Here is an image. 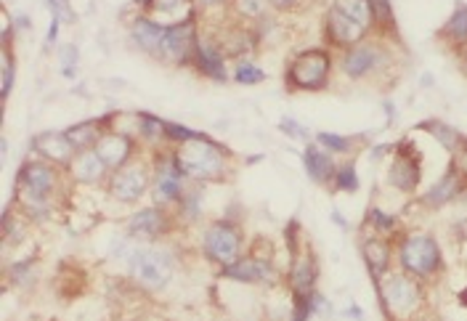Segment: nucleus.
<instances>
[{
    "label": "nucleus",
    "instance_id": "obj_1",
    "mask_svg": "<svg viewBox=\"0 0 467 321\" xmlns=\"http://www.w3.org/2000/svg\"><path fill=\"white\" fill-rule=\"evenodd\" d=\"M173 159L186 180L194 183H221L231 172V151L221 141H213L207 133L173 146Z\"/></svg>",
    "mask_w": 467,
    "mask_h": 321
},
{
    "label": "nucleus",
    "instance_id": "obj_2",
    "mask_svg": "<svg viewBox=\"0 0 467 321\" xmlns=\"http://www.w3.org/2000/svg\"><path fill=\"white\" fill-rule=\"evenodd\" d=\"M61 167L43 157L24 159L16 172V194H19V210L27 218L43 220L51 212V196L58 188Z\"/></svg>",
    "mask_w": 467,
    "mask_h": 321
},
{
    "label": "nucleus",
    "instance_id": "obj_3",
    "mask_svg": "<svg viewBox=\"0 0 467 321\" xmlns=\"http://www.w3.org/2000/svg\"><path fill=\"white\" fill-rule=\"evenodd\" d=\"M332 74V53L327 48H308L290 58L284 82L290 90H324Z\"/></svg>",
    "mask_w": 467,
    "mask_h": 321
},
{
    "label": "nucleus",
    "instance_id": "obj_4",
    "mask_svg": "<svg viewBox=\"0 0 467 321\" xmlns=\"http://www.w3.org/2000/svg\"><path fill=\"white\" fill-rule=\"evenodd\" d=\"M399 263H401V271L415 276V279H433L436 273L444 271L441 247L425 231H415V233H407L401 239V244H399Z\"/></svg>",
    "mask_w": 467,
    "mask_h": 321
},
{
    "label": "nucleus",
    "instance_id": "obj_5",
    "mask_svg": "<svg viewBox=\"0 0 467 321\" xmlns=\"http://www.w3.org/2000/svg\"><path fill=\"white\" fill-rule=\"evenodd\" d=\"M202 37V27H199V11L191 8L189 13H183L181 19L170 21L165 29V40L160 48V61L170 64V66H186L194 58L197 42Z\"/></svg>",
    "mask_w": 467,
    "mask_h": 321
},
{
    "label": "nucleus",
    "instance_id": "obj_6",
    "mask_svg": "<svg viewBox=\"0 0 467 321\" xmlns=\"http://www.w3.org/2000/svg\"><path fill=\"white\" fill-rule=\"evenodd\" d=\"M205 257L221 268L234 265L242 255H245V239L237 223L231 220H213L205 231H202V241H199Z\"/></svg>",
    "mask_w": 467,
    "mask_h": 321
},
{
    "label": "nucleus",
    "instance_id": "obj_7",
    "mask_svg": "<svg viewBox=\"0 0 467 321\" xmlns=\"http://www.w3.org/2000/svg\"><path fill=\"white\" fill-rule=\"evenodd\" d=\"M128 268L130 276L146 287V289H165L173 279L175 271V260L170 255V249L162 247H141L133 249V255L128 257Z\"/></svg>",
    "mask_w": 467,
    "mask_h": 321
},
{
    "label": "nucleus",
    "instance_id": "obj_8",
    "mask_svg": "<svg viewBox=\"0 0 467 321\" xmlns=\"http://www.w3.org/2000/svg\"><path fill=\"white\" fill-rule=\"evenodd\" d=\"M391 61V53L383 40H362L351 48L343 50V74L351 80H367L372 74H380L385 64Z\"/></svg>",
    "mask_w": 467,
    "mask_h": 321
},
{
    "label": "nucleus",
    "instance_id": "obj_9",
    "mask_svg": "<svg viewBox=\"0 0 467 321\" xmlns=\"http://www.w3.org/2000/svg\"><path fill=\"white\" fill-rule=\"evenodd\" d=\"M149 188H152V167L138 159L128 162L120 170H112L106 180V194L122 204L138 202Z\"/></svg>",
    "mask_w": 467,
    "mask_h": 321
},
{
    "label": "nucleus",
    "instance_id": "obj_10",
    "mask_svg": "<svg viewBox=\"0 0 467 321\" xmlns=\"http://www.w3.org/2000/svg\"><path fill=\"white\" fill-rule=\"evenodd\" d=\"M380 300L385 302L391 316H409L420 305L423 294H420V287H417L415 276L401 271V273H385L383 276Z\"/></svg>",
    "mask_w": 467,
    "mask_h": 321
},
{
    "label": "nucleus",
    "instance_id": "obj_11",
    "mask_svg": "<svg viewBox=\"0 0 467 321\" xmlns=\"http://www.w3.org/2000/svg\"><path fill=\"white\" fill-rule=\"evenodd\" d=\"M183 180H186V175L175 164L173 151L157 157V162L152 164V194H154V202L162 204V207H175L181 202V196L186 194V183Z\"/></svg>",
    "mask_w": 467,
    "mask_h": 321
},
{
    "label": "nucleus",
    "instance_id": "obj_12",
    "mask_svg": "<svg viewBox=\"0 0 467 321\" xmlns=\"http://www.w3.org/2000/svg\"><path fill=\"white\" fill-rule=\"evenodd\" d=\"M170 207H162V204H149V207H141L138 212H133L128 218V236L130 239H141V241H157L160 236H165L170 231Z\"/></svg>",
    "mask_w": 467,
    "mask_h": 321
},
{
    "label": "nucleus",
    "instance_id": "obj_13",
    "mask_svg": "<svg viewBox=\"0 0 467 321\" xmlns=\"http://www.w3.org/2000/svg\"><path fill=\"white\" fill-rule=\"evenodd\" d=\"M420 180H423V167H420L417 151L412 149V143H399L396 157L388 167V186H393L404 194H412V191H417Z\"/></svg>",
    "mask_w": 467,
    "mask_h": 321
},
{
    "label": "nucleus",
    "instance_id": "obj_14",
    "mask_svg": "<svg viewBox=\"0 0 467 321\" xmlns=\"http://www.w3.org/2000/svg\"><path fill=\"white\" fill-rule=\"evenodd\" d=\"M324 40L330 42V45H335V48H351V45H356V42H362V40H367V34H370V29L367 27H362V24H356L354 19H348L346 13H340L335 5H330L327 8V13H324Z\"/></svg>",
    "mask_w": 467,
    "mask_h": 321
},
{
    "label": "nucleus",
    "instance_id": "obj_15",
    "mask_svg": "<svg viewBox=\"0 0 467 321\" xmlns=\"http://www.w3.org/2000/svg\"><path fill=\"white\" fill-rule=\"evenodd\" d=\"M165 29H167V24H162L160 19L144 13V11H138L128 24V37H130L133 48L157 58L160 48H162V40H165Z\"/></svg>",
    "mask_w": 467,
    "mask_h": 321
},
{
    "label": "nucleus",
    "instance_id": "obj_16",
    "mask_svg": "<svg viewBox=\"0 0 467 321\" xmlns=\"http://www.w3.org/2000/svg\"><path fill=\"white\" fill-rule=\"evenodd\" d=\"M191 66L207 77V80H215V82H226L229 80V66H226V53L221 50V45L210 37H199L197 42V50H194V58H191Z\"/></svg>",
    "mask_w": 467,
    "mask_h": 321
},
{
    "label": "nucleus",
    "instance_id": "obj_17",
    "mask_svg": "<svg viewBox=\"0 0 467 321\" xmlns=\"http://www.w3.org/2000/svg\"><path fill=\"white\" fill-rule=\"evenodd\" d=\"M136 141L138 138H130V135H122V133L106 127L104 135L98 138V143L93 149H96V154L104 159V164L109 170H120L128 162H133V157H136Z\"/></svg>",
    "mask_w": 467,
    "mask_h": 321
},
{
    "label": "nucleus",
    "instance_id": "obj_18",
    "mask_svg": "<svg viewBox=\"0 0 467 321\" xmlns=\"http://www.w3.org/2000/svg\"><path fill=\"white\" fill-rule=\"evenodd\" d=\"M316 279H319V263L316 255L311 249H298L292 255L290 263V287L295 292V297H311L316 289Z\"/></svg>",
    "mask_w": 467,
    "mask_h": 321
},
{
    "label": "nucleus",
    "instance_id": "obj_19",
    "mask_svg": "<svg viewBox=\"0 0 467 321\" xmlns=\"http://www.w3.org/2000/svg\"><path fill=\"white\" fill-rule=\"evenodd\" d=\"M66 172L72 175L74 183L80 186H98V183H106L109 180V167L104 164V159L96 154V149H85V151H77L72 164L66 167Z\"/></svg>",
    "mask_w": 467,
    "mask_h": 321
},
{
    "label": "nucleus",
    "instance_id": "obj_20",
    "mask_svg": "<svg viewBox=\"0 0 467 321\" xmlns=\"http://www.w3.org/2000/svg\"><path fill=\"white\" fill-rule=\"evenodd\" d=\"M32 149L37 151V157L53 162V164L61 167V170H66V167L72 164L74 154H77V149L66 141L64 130H48V133H40V135L35 138Z\"/></svg>",
    "mask_w": 467,
    "mask_h": 321
},
{
    "label": "nucleus",
    "instance_id": "obj_21",
    "mask_svg": "<svg viewBox=\"0 0 467 321\" xmlns=\"http://www.w3.org/2000/svg\"><path fill=\"white\" fill-rule=\"evenodd\" d=\"M223 273L234 281H245V284H261V281H271L276 276L274 260L261 257V255H242L234 265L223 268Z\"/></svg>",
    "mask_w": 467,
    "mask_h": 321
},
{
    "label": "nucleus",
    "instance_id": "obj_22",
    "mask_svg": "<svg viewBox=\"0 0 467 321\" xmlns=\"http://www.w3.org/2000/svg\"><path fill=\"white\" fill-rule=\"evenodd\" d=\"M465 188L467 178L463 175V170L457 167V162H452L449 170L441 175V180L428 188V194L423 196V204H428V207H444V204L455 202Z\"/></svg>",
    "mask_w": 467,
    "mask_h": 321
},
{
    "label": "nucleus",
    "instance_id": "obj_23",
    "mask_svg": "<svg viewBox=\"0 0 467 321\" xmlns=\"http://www.w3.org/2000/svg\"><path fill=\"white\" fill-rule=\"evenodd\" d=\"M303 167H306L308 178H311L314 183H319V186L332 183V180H335V172H338V162L330 157L327 149H322V146H316V143H311V146L306 149V154H303Z\"/></svg>",
    "mask_w": 467,
    "mask_h": 321
},
{
    "label": "nucleus",
    "instance_id": "obj_24",
    "mask_svg": "<svg viewBox=\"0 0 467 321\" xmlns=\"http://www.w3.org/2000/svg\"><path fill=\"white\" fill-rule=\"evenodd\" d=\"M362 255H364V263H367V268H370V273H372L375 279H380V276H385V273L391 271L393 252H391V244H388L380 233L364 239Z\"/></svg>",
    "mask_w": 467,
    "mask_h": 321
},
{
    "label": "nucleus",
    "instance_id": "obj_25",
    "mask_svg": "<svg viewBox=\"0 0 467 321\" xmlns=\"http://www.w3.org/2000/svg\"><path fill=\"white\" fill-rule=\"evenodd\" d=\"M106 130V117L101 119H85V122H77V125H69L64 130L66 141L77 149V151H85V149H93L98 143V138L104 135Z\"/></svg>",
    "mask_w": 467,
    "mask_h": 321
},
{
    "label": "nucleus",
    "instance_id": "obj_26",
    "mask_svg": "<svg viewBox=\"0 0 467 321\" xmlns=\"http://www.w3.org/2000/svg\"><path fill=\"white\" fill-rule=\"evenodd\" d=\"M229 11H231V19H237V21H242L247 27H255L263 19L274 16L269 0H231Z\"/></svg>",
    "mask_w": 467,
    "mask_h": 321
},
{
    "label": "nucleus",
    "instance_id": "obj_27",
    "mask_svg": "<svg viewBox=\"0 0 467 321\" xmlns=\"http://www.w3.org/2000/svg\"><path fill=\"white\" fill-rule=\"evenodd\" d=\"M439 34H441V40L452 42L455 48H467V3L455 5L452 16L444 21Z\"/></svg>",
    "mask_w": 467,
    "mask_h": 321
},
{
    "label": "nucleus",
    "instance_id": "obj_28",
    "mask_svg": "<svg viewBox=\"0 0 467 321\" xmlns=\"http://www.w3.org/2000/svg\"><path fill=\"white\" fill-rule=\"evenodd\" d=\"M420 130H425V133H431L441 146H447L452 154H457L460 151V146L465 143V138H463V133L460 130H455L452 125H447L444 119H428V122H420L417 125Z\"/></svg>",
    "mask_w": 467,
    "mask_h": 321
},
{
    "label": "nucleus",
    "instance_id": "obj_29",
    "mask_svg": "<svg viewBox=\"0 0 467 321\" xmlns=\"http://www.w3.org/2000/svg\"><path fill=\"white\" fill-rule=\"evenodd\" d=\"M372 29H377L380 37H396L399 34V24H396L391 0H372Z\"/></svg>",
    "mask_w": 467,
    "mask_h": 321
},
{
    "label": "nucleus",
    "instance_id": "obj_30",
    "mask_svg": "<svg viewBox=\"0 0 467 321\" xmlns=\"http://www.w3.org/2000/svg\"><path fill=\"white\" fill-rule=\"evenodd\" d=\"M138 119H141V125H138V141H146V143H167V133H165V127H167V122L165 119H160V117H154V114H146V111H138Z\"/></svg>",
    "mask_w": 467,
    "mask_h": 321
},
{
    "label": "nucleus",
    "instance_id": "obj_31",
    "mask_svg": "<svg viewBox=\"0 0 467 321\" xmlns=\"http://www.w3.org/2000/svg\"><path fill=\"white\" fill-rule=\"evenodd\" d=\"M332 5L372 32V0H332Z\"/></svg>",
    "mask_w": 467,
    "mask_h": 321
},
{
    "label": "nucleus",
    "instance_id": "obj_32",
    "mask_svg": "<svg viewBox=\"0 0 467 321\" xmlns=\"http://www.w3.org/2000/svg\"><path fill=\"white\" fill-rule=\"evenodd\" d=\"M316 141H319V146L322 149H327V151H335V154H354L359 146H362V141L359 138H351V135H338V133H319L316 135Z\"/></svg>",
    "mask_w": 467,
    "mask_h": 321
},
{
    "label": "nucleus",
    "instance_id": "obj_33",
    "mask_svg": "<svg viewBox=\"0 0 467 321\" xmlns=\"http://www.w3.org/2000/svg\"><path fill=\"white\" fill-rule=\"evenodd\" d=\"M231 77H234V82H239V85H258V82L266 80V72H263L261 66H255V61L242 58V61H237Z\"/></svg>",
    "mask_w": 467,
    "mask_h": 321
},
{
    "label": "nucleus",
    "instance_id": "obj_34",
    "mask_svg": "<svg viewBox=\"0 0 467 321\" xmlns=\"http://www.w3.org/2000/svg\"><path fill=\"white\" fill-rule=\"evenodd\" d=\"M335 188L338 191H348V194H354L356 188H359V172H356V164L354 162H343V164H338V172H335Z\"/></svg>",
    "mask_w": 467,
    "mask_h": 321
},
{
    "label": "nucleus",
    "instance_id": "obj_35",
    "mask_svg": "<svg viewBox=\"0 0 467 321\" xmlns=\"http://www.w3.org/2000/svg\"><path fill=\"white\" fill-rule=\"evenodd\" d=\"M58 64H61L64 77H74L77 64H80V48H77L74 42H64V45L58 48Z\"/></svg>",
    "mask_w": 467,
    "mask_h": 321
},
{
    "label": "nucleus",
    "instance_id": "obj_36",
    "mask_svg": "<svg viewBox=\"0 0 467 321\" xmlns=\"http://www.w3.org/2000/svg\"><path fill=\"white\" fill-rule=\"evenodd\" d=\"M165 133H167V143H173V146H181V143H186V141H194V138L205 135V133H199V130H191V127H186V125H178V122H167Z\"/></svg>",
    "mask_w": 467,
    "mask_h": 321
},
{
    "label": "nucleus",
    "instance_id": "obj_37",
    "mask_svg": "<svg viewBox=\"0 0 467 321\" xmlns=\"http://www.w3.org/2000/svg\"><path fill=\"white\" fill-rule=\"evenodd\" d=\"M367 223L383 236V231H393V225H396V218L393 215H388V212H383L380 207H372L370 210V215H367Z\"/></svg>",
    "mask_w": 467,
    "mask_h": 321
},
{
    "label": "nucleus",
    "instance_id": "obj_38",
    "mask_svg": "<svg viewBox=\"0 0 467 321\" xmlns=\"http://www.w3.org/2000/svg\"><path fill=\"white\" fill-rule=\"evenodd\" d=\"M51 16L61 19V24H72L74 21V8H72V0H45Z\"/></svg>",
    "mask_w": 467,
    "mask_h": 321
},
{
    "label": "nucleus",
    "instance_id": "obj_39",
    "mask_svg": "<svg viewBox=\"0 0 467 321\" xmlns=\"http://www.w3.org/2000/svg\"><path fill=\"white\" fill-rule=\"evenodd\" d=\"M279 130L287 133V135H292V138H308V130H306L303 125H298L295 119H290V117H284V119L279 122Z\"/></svg>",
    "mask_w": 467,
    "mask_h": 321
},
{
    "label": "nucleus",
    "instance_id": "obj_40",
    "mask_svg": "<svg viewBox=\"0 0 467 321\" xmlns=\"http://www.w3.org/2000/svg\"><path fill=\"white\" fill-rule=\"evenodd\" d=\"M306 0H269L274 13H295L298 8H303Z\"/></svg>",
    "mask_w": 467,
    "mask_h": 321
},
{
    "label": "nucleus",
    "instance_id": "obj_41",
    "mask_svg": "<svg viewBox=\"0 0 467 321\" xmlns=\"http://www.w3.org/2000/svg\"><path fill=\"white\" fill-rule=\"evenodd\" d=\"M194 5H197V11H221V8L229 11L231 0H194Z\"/></svg>",
    "mask_w": 467,
    "mask_h": 321
},
{
    "label": "nucleus",
    "instance_id": "obj_42",
    "mask_svg": "<svg viewBox=\"0 0 467 321\" xmlns=\"http://www.w3.org/2000/svg\"><path fill=\"white\" fill-rule=\"evenodd\" d=\"M58 29H61V19L51 16V24H48V34H45V48H53L56 40H58Z\"/></svg>",
    "mask_w": 467,
    "mask_h": 321
},
{
    "label": "nucleus",
    "instance_id": "obj_43",
    "mask_svg": "<svg viewBox=\"0 0 467 321\" xmlns=\"http://www.w3.org/2000/svg\"><path fill=\"white\" fill-rule=\"evenodd\" d=\"M455 162H457V167L463 170V175L467 178V141L460 146V151L455 154Z\"/></svg>",
    "mask_w": 467,
    "mask_h": 321
},
{
    "label": "nucleus",
    "instance_id": "obj_44",
    "mask_svg": "<svg viewBox=\"0 0 467 321\" xmlns=\"http://www.w3.org/2000/svg\"><path fill=\"white\" fill-rule=\"evenodd\" d=\"M133 5H136L138 11H144V13H146V11L154 5V0H133Z\"/></svg>",
    "mask_w": 467,
    "mask_h": 321
},
{
    "label": "nucleus",
    "instance_id": "obj_45",
    "mask_svg": "<svg viewBox=\"0 0 467 321\" xmlns=\"http://www.w3.org/2000/svg\"><path fill=\"white\" fill-rule=\"evenodd\" d=\"M463 302H465V305H467V292H465V294H463Z\"/></svg>",
    "mask_w": 467,
    "mask_h": 321
},
{
    "label": "nucleus",
    "instance_id": "obj_46",
    "mask_svg": "<svg viewBox=\"0 0 467 321\" xmlns=\"http://www.w3.org/2000/svg\"><path fill=\"white\" fill-rule=\"evenodd\" d=\"M463 56H465V64H467V48H465V53H463Z\"/></svg>",
    "mask_w": 467,
    "mask_h": 321
}]
</instances>
